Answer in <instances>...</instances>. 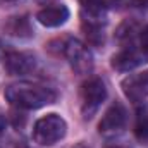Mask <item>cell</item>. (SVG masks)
Segmentation results:
<instances>
[{"mask_svg": "<svg viewBox=\"0 0 148 148\" xmlns=\"http://www.w3.org/2000/svg\"><path fill=\"white\" fill-rule=\"evenodd\" d=\"M5 98L10 105L17 109L35 110V109H41L45 105L53 103L57 95L48 86L29 83V81H19L5 88Z\"/></svg>", "mask_w": 148, "mask_h": 148, "instance_id": "obj_1", "label": "cell"}, {"mask_svg": "<svg viewBox=\"0 0 148 148\" xmlns=\"http://www.w3.org/2000/svg\"><path fill=\"white\" fill-rule=\"evenodd\" d=\"M67 133L66 121L57 114H47L45 117L38 119L33 127V140L41 147H50L60 141Z\"/></svg>", "mask_w": 148, "mask_h": 148, "instance_id": "obj_2", "label": "cell"}, {"mask_svg": "<svg viewBox=\"0 0 148 148\" xmlns=\"http://www.w3.org/2000/svg\"><path fill=\"white\" fill-rule=\"evenodd\" d=\"M107 98V88L105 83L100 77H91L88 79L83 86H81V114L83 119H91L100 105L103 103V100Z\"/></svg>", "mask_w": 148, "mask_h": 148, "instance_id": "obj_3", "label": "cell"}, {"mask_svg": "<svg viewBox=\"0 0 148 148\" xmlns=\"http://www.w3.org/2000/svg\"><path fill=\"white\" fill-rule=\"evenodd\" d=\"M62 53L67 59L69 66L73 67L74 73L77 74H88L93 69V55L88 50L84 43H81L76 38H69L62 45Z\"/></svg>", "mask_w": 148, "mask_h": 148, "instance_id": "obj_4", "label": "cell"}, {"mask_svg": "<svg viewBox=\"0 0 148 148\" xmlns=\"http://www.w3.org/2000/svg\"><path fill=\"white\" fill-rule=\"evenodd\" d=\"M127 121V112L121 103H114L110 109L103 114L100 124H98V131L103 136H114L117 133H121L126 126Z\"/></svg>", "mask_w": 148, "mask_h": 148, "instance_id": "obj_5", "label": "cell"}, {"mask_svg": "<svg viewBox=\"0 0 148 148\" xmlns=\"http://www.w3.org/2000/svg\"><path fill=\"white\" fill-rule=\"evenodd\" d=\"M121 88L131 102H143L148 98V69L143 73L131 74L122 79Z\"/></svg>", "mask_w": 148, "mask_h": 148, "instance_id": "obj_6", "label": "cell"}, {"mask_svg": "<svg viewBox=\"0 0 148 148\" xmlns=\"http://www.w3.org/2000/svg\"><path fill=\"white\" fill-rule=\"evenodd\" d=\"M3 64L9 74L23 76L29 74L36 67V57L29 52H9L3 57Z\"/></svg>", "mask_w": 148, "mask_h": 148, "instance_id": "obj_7", "label": "cell"}, {"mask_svg": "<svg viewBox=\"0 0 148 148\" xmlns=\"http://www.w3.org/2000/svg\"><path fill=\"white\" fill-rule=\"evenodd\" d=\"M145 59H148V57L141 52V48H136L131 45L112 57V67L121 73H126V71H131V69L138 67L140 64L147 62Z\"/></svg>", "mask_w": 148, "mask_h": 148, "instance_id": "obj_8", "label": "cell"}, {"mask_svg": "<svg viewBox=\"0 0 148 148\" xmlns=\"http://www.w3.org/2000/svg\"><path fill=\"white\" fill-rule=\"evenodd\" d=\"M36 19L47 28H57L69 19V9L66 5H48L38 12Z\"/></svg>", "mask_w": 148, "mask_h": 148, "instance_id": "obj_9", "label": "cell"}, {"mask_svg": "<svg viewBox=\"0 0 148 148\" xmlns=\"http://www.w3.org/2000/svg\"><path fill=\"white\" fill-rule=\"evenodd\" d=\"M103 28H105L103 16L83 14V31L90 43H93V45L103 43Z\"/></svg>", "mask_w": 148, "mask_h": 148, "instance_id": "obj_10", "label": "cell"}, {"mask_svg": "<svg viewBox=\"0 0 148 148\" xmlns=\"http://www.w3.org/2000/svg\"><path fill=\"white\" fill-rule=\"evenodd\" d=\"M7 29L10 35L19 38H29L33 35L31 31V26H29V21L26 17H12L7 24Z\"/></svg>", "mask_w": 148, "mask_h": 148, "instance_id": "obj_11", "label": "cell"}, {"mask_svg": "<svg viewBox=\"0 0 148 148\" xmlns=\"http://www.w3.org/2000/svg\"><path fill=\"white\" fill-rule=\"evenodd\" d=\"M84 14L93 16H103L107 9L114 7V0H81Z\"/></svg>", "mask_w": 148, "mask_h": 148, "instance_id": "obj_12", "label": "cell"}, {"mask_svg": "<svg viewBox=\"0 0 148 148\" xmlns=\"http://www.w3.org/2000/svg\"><path fill=\"white\" fill-rule=\"evenodd\" d=\"M136 138L143 143H148V115H141L136 122Z\"/></svg>", "mask_w": 148, "mask_h": 148, "instance_id": "obj_13", "label": "cell"}, {"mask_svg": "<svg viewBox=\"0 0 148 148\" xmlns=\"http://www.w3.org/2000/svg\"><path fill=\"white\" fill-rule=\"evenodd\" d=\"M140 48H141V52L148 57V26L141 31V36H140Z\"/></svg>", "mask_w": 148, "mask_h": 148, "instance_id": "obj_14", "label": "cell"}, {"mask_svg": "<svg viewBox=\"0 0 148 148\" xmlns=\"http://www.w3.org/2000/svg\"><path fill=\"white\" fill-rule=\"evenodd\" d=\"M127 7H148V0H127Z\"/></svg>", "mask_w": 148, "mask_h": 148, "instance_id": "obj_15", "label": "cell"}, {"mask_svg": "<svg viewBox=\"0 0 148 148\" xmlns=\"http://www.w3.org/2000/svg\"><path fill=\"white\" fill-rule=\"evenodd\" d=\"M3 131H5V119L0 115V134H2Z\"/></svg>", "mask_w": 148, "mask_h": 148, "instance_id": "obj_16", "label": "cell"}, {"mask_svg": "<svg viewBox=\"0 0 148 148\" xmlns=\"http://www.w3.org/2000/svg\"><path fill=\"white\" fill-rule=\"evenodd\" d=\"M40 3H52V2H55V0H38Z\"/></svg>", "mask_w": 148, "mask_h": 148, "instance_id": "obj_17", "label": "cell"}, {"mask_svg": "<svg viewBox=\"0 0 148 148\" xmlns=\"http://www.w3.org/2000/svg\"><path fill=\"white\" fill-rule=\"evenodd\" d=\"M0 60H2V45H0Z\"/></svg>", "mask_w": 148, "mask_h": 148, "instance_id": "obj_18", "label": "cell"}, {"mask_svg": "<svg viewBox=\"0 0 148 148\" xmlns=\"http://www.w3.org/2000/svg\"><path fill=\"white\" fill-rule=\"evenodd\" d=\"M5 2H16V0H5Z\"/></svg>", "mask_w": 148, "mask_h": 148, "instance_id": "obj_19", "label": "cell"}, {"mask_svg": "<svg viewBox=\"0 0 148 148\" xmlns=\"http://www.w3.org/2000/svg\"><path fill=\"white\" fill-rule=\"evenodd\" d=\"M110 148H121V147H110Z\"/></svg>", "mask_w": 148, "mask_h": 148, "instance_id": "obj_20", "label": "cell"}]
</instances>
